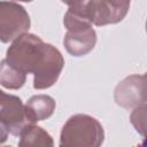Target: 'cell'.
Instances as JSON below:
<instances>
[{
  "label": "cell",
  "instance_id": "obj_1",
  "mask_svg": "<svg viewBox=\"0 0 147 147\" xmlns=\"http://www.w3.org/2000/svg\"><path fill=\"white\" fill-rule=\"evenodd\" d=\"M5 60L25 75L33 74V87L37 90L51 87L57 80L64 65L59 49L29 33L15 39Z\"/></svg>",
  "mask_w": 147,
  "mask_h": 147
},
{
  "label": "cell",
  "instance_id": "obj_2",
  "mask_svg": "<svg viewBox=\"0 0 147 147\" xmlns=\"http://www.w3.org/2000/svg\"><path fill=\"white\" fill-rule=\"evenodd\" d=\"M103 141L101 124L88 115H75L61 132V146H99Z\"/></svg>",
  "mask_w": 147,
  "mask_h": 147
},
{
  "label": "cell",
  "instance_id": "obj_3",
  "mask_svg": "<svg viewBox=\"0 0 147 147\" xmlns=\"http://www.w3.org/2000/svg\"><path fill=\"white\" fill-rule=\"evenodd\" d=\"M63 23L67 28L63 42L71 55L82 56L93 49L96 42V34L88 20L69 9L64 16Z\"/></svg>",
  "mask_w": 147,
  "mask_h": 147
},
{
  "label": "cell",
  "instance_id": "obj_4",
  "mask_svg": "<svg viewBox=\"0 0 147 147\" xmlns=\"http://www.w3.org/2000/svg\"><path fill=\"white\" fill-rule=\"evenodd\" d=\"M30 26V17L25 9L13 2L1 1L0 5V38L8 42L24 34Z\"/></svg>",
  "mask_w": 147,
  "mask_h": 147
},
{
  "label": "cell",
  "instance_id": "obj_5",
  "mask_svg": "<svg viewBox=\"0 0 147 147\" xmlns=\"http://www.w3.org/2000/svg\"><path fill=\"white\" fill-rule=\"evenodd\" d=\"M1 110H0V119H1V130L9 132L13 136H21L23 130L32 124L30 123L25 106H23L20 98L7 94L1 91Z\"/></svg>",
  "mask_w": 147,
  "mask_h": 147
},
{
  "label": "cell",
  "instance_id": "obj_6",
  "mask_svg": "<svg viewBox=\"0 0 147 147\" xmlns=\"http://www.w3.org/2000/svg\"><path fill=\"white\" fill-rule=\"evenodd\" d=\"M115 101L124 108L137 107L147 102V72L131 75L123 79L115 88Z\"/></svg>",
  "mask_w": 147,
  "mask_h": 147
},
{
  "label": "cell",
  "instance_id": "obj_7",
  "mask_svg": "<svg viewBox=\"0 0 147 147\" xmlns=\"http://www.w3.org/2000/svg\"><path fill=\"white\" fill-rule=\"evenodd\" d=\"M55 109V101L53 98L48 95H34L25 105L26 116L30 123H36L38 121H42L48 118Z\"/></svg>",
  "mask_w": 147,
  "mask_h": 147
},
{
  "label": "cell",
  "instance_id": "obj_8",
  "mask_svg": "<svg viewBox=\"0 0 147 147\" xmlns=\"http://www.w3.org/2000/svg\"><path fill=\"white\" fill-rule=\"evenodd\" d=\"M20 146H52L53 141L51 136L41 127L33 124L28 125L21 133Z\"/></svg>",
  "mask_w": 147,
  "mask_h": 147
},
{
  "label": "cell",
  "instance_id": "obj_9",
  "mask_svg": "<svg viewBox=\"0 0 147 147\" xmlns=\"http://www.w3.org/2000/svg\"><path fill=\"white\" fill-rule=\"evenodd\" d=\"M0 82L3 87L16 90L24 85L25 82V74L17 70L13 65H10L6 60L1 62V75Z\"/></svg>",
  "mask_w": 147,
  "mask_h": 147
},
{
  "label": "cell",
  "instance_id": "obj_10",
  "mask_svg": "<svg viewBox=\"0 0 147 147\" xmlns=\"http://www.w3.org/2000/svg\"><path fill=\"white\" fill-rule=\"evenodd\" d=\"M132 125L136 127L137 132L140 133L147 144V105H140L134 108L130 116Z\"/></svg>",
  "mask_w": 147,
  "mask_h": 147
},
{
  "label": "cell",
  "instance_id": "obj_11",
  "mask_svg": "<svg viewBox=\"0 0 147 147\" xmlns=\"http://www.w3.org/2000/svg\"><path fill=\"white\" fill-rule=\"evenodd\" d=\"M18 1H25V2H30V1H32V0H18Z\"/></svg>",
  "mask_w": 147,
  "mask_h": 147
},
{
  "label": "cell",
  "instance_id": "obj_12",
  "mask_svg": "<svg viewBox=\"0 0 147 147\" xmlns=\"http://www.w3.org/2000/svg\"><path fill=\"white\" fill-rule=\"evenodd\" d=\"M146 31H147V21H146Z\"/></svg>",
  "mask_w": 147,
  "mask_h": 147
}]
</instances>
